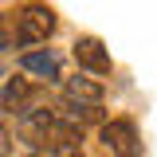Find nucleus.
Instances as JSON below:
<instances>
[{
    "label": "nucleus",
    "instance_id": "nucleus-7",
    "mask_svg": "<svg viewBox=\"0 0 157 157\" xmlns=\"http://www.w3.org/2000/svg\"><path fill=\"white\" fill-rule=\"evenodd\" d=\"M20 67L36 78H59V59L51 51H24L20 55Z\"/></svg>",
    "mask_w": 157,
    "mask_h": 157
},
{
    "label": "nucleus",
    "instance_id": "nucleus-10",
    "mask_svg": "<svg viewBox=\"0 0 157 157\" xmlns=\"http://www.w3.org/2000/svg\"><path fill=\"white\" fill-rule=\"evenodd\" d=\"M0 75H4V71H0Z\"/></svg>",
    "mask_w": 157,
    "mask_h": 157
},
{
    "label": "nucleus",
    "instance_id": "nucleus-9",
    "mask_svg": "<svg viewBox=\"0 0 157 157\" xmlns=\"http://www.w3.org/2000/svg\"><path fill=\"white\" fill-rule=\"evenodd\" d=\"M0 157H8V134L0 130Z\"/></svg>",
    "mask_w": 157,
    "mask_h": 157
},
{
    "label": "nucleus",
    "instance_id": "nucleus-4",
    "mask_svg": "<svg viewBox=\"0 0 157 157\" xmlns=\"http://www.w3.org/2000/svg\"><path fill=\"white\" fill-rule=\"evenodd\" d=\"M71 55H75V63L86 71V75H110V71H114L106 43H102V39H94V36H78L75 47H71Z\"/></svg>",
    "mask_w": 157,
    "mask_h": 157
},
{
    "label": "nucleus",
    "instance_id": "nucleus-8",
    "mask_svg": "<svg viewBox=\"0 0 157 157\" xmlns=\"http://www.w3.org/2000/svg\"><path fill=\"white\" fill-rule=\"evenodd\" d=\"M16 16L12 12H0V51H8V47H16Z\"/></svg>",
    "mask_w": 157,
    "mask_h": 157
},
{
    "label": "nucleus",
    "instance_id": "nucleus-1",
    "mask_svg": "<svg viewBox=\"0 0 157 157\" xmlns=\"http://www.w3.org/2000/svg\"><path fill=\"white\" fill-rule=\"evenodd\" d=\"M20 134L28 137L36 149H43V153H59V149H78L82 126H75L59 110H28L20 118Z\"/></svg>",
    "mask_w": 157,
    "mask_h": 157
},
{
    "label": "nucleus",
    "instance_id": "nucleus-6",
    "mask_svg": "<svg viewBox=\"0 0 157 157\" xmlns=\"http://www.w3.org/2000/svg\"><path fill=\"white\" fill-rule=\"evenodd\" d=\"M32 94H36V90H32L28 78H8L4 90H0V110H4V114H28Z\"/></svg>",
    "mask_w": 157,
    "mask_h": 157
},
{
    "label": "nucleus",
    "instance_id": "nucleus-2",
    "mask_svg": "<svg viewBox=\"0 0 157 157\" xmlns=\"http://www.w3.org/2000/svg\"><path fill=\"white\" fill-rule=\"evenodd\" d=\"M51 32H55V12H51L47 4H28V8L16 16V39L24 43V47L47 43Z\"/></svg>",
    "mask_w": 157,
    "mask_h": 157
},
{
    "label": "nucleus",
    "instance_id": "nucleus-3",
    "mask_svg": "<svg viewBox=\"0 0 157 157\" xmlns=\"http://www.w3.org/2000/svg\"><path fill=\"white\" fill-rule=\"evenodd\" d=\"M102 145L118 157H141V137L130 118H110L102 122Z\"/></svg>",
    "mask_w": 157,
    "mask_h": 157
},
{
    "label": "nucleus",
    "instance_id": "nucleus-5",
    "mask_svg": "<svg viewBox=\"0 0 157 157\" xmlns=\"http://www.w3.org/2000/svg\"><path fill=\"white\" fill-rule=\"evenodd\" d=\"M102 98H106L102 82H94V78H86V75H75V78L63 82V102H75V106H102Z\"/></svg>",
    "mask_w": 157,
    "mask_h": 157
}]
</instances>
